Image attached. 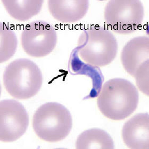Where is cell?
<instances>
[{
  "label": "cell",
  "instance_id": "cell-1",
  "mask_svg": "<svg viewBox=\"0 0 149 149\" xmlns=\"http://www.w3.org/2000/svg\"><path fill=\"white\" fill-rule=\"evenodd\" d=\"M139 94L130 81L115 78L105 82L97 99L100 112L113 120H124L136 110Z\"/></svg>",
  "mask_w": 149,
  "mask_h": 149
},
{
  "label": "cell",
  "instance_id": "cell-2",
  "mask_svg": "<svg viewBox=\"0 0 149 149\" xmlns=\"http://www.w3.org/2000/svg\"><path fill=\"white\" fill-rule=\"evenodd\" d=\"M116 38L108 29L92 26L82 31L78 41L80 59L88 65L102 67L111 63L118 52Z\"/></svg>",
  "mask_w": 149,
  "mask_h": 149
},
{
  "label": "cell",
  "instance_id": "cell-3",
  "mask_svg": "<svg viewBox=\"0 0 149 149\" xmlns=\"http://www.w3.org/2000/svg\"><path fill=\"white\" fill-rule=\"evenodd\" d=\"M43 78L38 66L26 58L16 59L4 69L3 84L8 93L15 99L26 100L37 94Z\"/></svg>",
  "mask_w": 149,
  "mask_h": 149
},
{
  "label": "cell",
  "instance_id": "cell-4",
  "mask_svg": "<svg viewBox=\"0 0 149 149\" xmlns=\"http://www.w3.org/2000/svg\"><path fill=\"white\" fill-rule=\"evenodd\" d=\"M35 133L41 140L55 143L64 140L72 127V115L59 103L47 102L35 112L32 121Z\"/></svg>",
  "mask_w": 149,
  "mask_h": 149
},
{
  "label": "cell",
  "instance_id": "cell-5",
  "mask_svg": "<svg viewBox=\"0 0 149 149\" xmlns=\"http://www.w3.org/2000/svg\"><path fill=\"white\" fill-rule=\"evenodd\" d=\"M144 17V6L139 0H111L104 9L106 24L119 34L135 33L142 25Z\"/></svg>",
  "mask_w": 149,
  "mask_h": 149
},
{
  "label": "cell",
  "instance_id": "cell-6",
  "mask_svg": "<svg viewBox=\"0 0 149 149\" xmlns=\"http://www.w3.org/2000/svg\"><path fill=\"white\" fill-rule=\"evenodd\" d=\"M21 45L29 56L42 58L55 49L58 36L55 28L43 20H35L26 25L20 36Z\"/></svg>",
  "mask_w": 149,
  "mask_h": 149
},
{
  "label": "cell",
  "instance_id": "cell-7",
  "mask_svg": "<svg viewBox=\"0 0 149 149\" xmlns=\"http://www.w3.org/2000/svg\"><path fill=\"white\" fill-rule=\"evenodd\" d=\"M29 125V116L25 107L18 101L2 100L0 102V141L15 142L25 134Z\"/></svg>",
  "mask_w": 149,
  "mask_h": 149
},
{
  "label": "cell",
  "instance_id": "cell-8",
  "mask_svg": "<svg viewBox=\"0 0 149 149\" xmlns=\"http://www.w3.org/2000/svg\"><path fill=\"white\" fill-rule=\"evenodd\" d=\"M121 136L129 149H149V113H138L126 121L122 128Z\"/></svg>",
  "mask_w": 149,
  "mask_h": 149
},
{
  "label": "cell",
  "instance_id": "cell-9",
  "mask_svg": "<svg viewBox=\"0 0 149 149\" xmlns=\"http://www.w3.org/2000/svg\"><path fill=\"white\" fill-rule=\"evenodd\" d=\"M148 36L134 37L125 45L121 53L122 65L128 74L134 77L140 65L149 60Z\"/></svg>",
  "mask_w": 149,
  "mask_h": 149
},
{
  "label": "cell",
  "instance_id": "cell-10",
  "mask_svg": "<svg viewBox=\"0 0 149 149\" xmlns=\"http://www.w3.org/2000/svg\"><path fill=\"white\" fill-rule=\"evenodd\" d=\"M47 6L50 14L62 23H74L86 15L90 3L87 0H49Z\"/></svg>",
  "mask_w": 149,
  "mask_h": 149
},
{
  "label": "cell",
  "instance_id": "cell-11",
  "mask_svg": "<svg viewBox=\"0 0 149 149\" xmlns=\"http://www.w3.org/2000/svg\"><path fill=\"white\" fill-rule=\"evenodd\" d=\"M3 6L12 18L20 22L27 21L42 9L43 0H2Z\"/></svg>",
  "mask_w": 149,
  "mask_h": 149
},
{
  "label": "cell",
  "instance_id": "cell-12",
  "mask_svg": "<svg viewBox=\"0 0 149 149\" xmlns=\"http://www.w3.org/2000/svg\"><path fill=\"white\" fill-rule=\"evenodd\" d=\"M75 146L77 149H113L115 144L105 130L94 128L82 132L78 136Z\"/></svg>",
  "mask_w": 149,
  "mask_h": 149
},
{
  "label": "cell",
  "instance_id": "cell-13",
  "mask_svg": "<svg viewBox=\"0 0 149 149\" xmlns=\"http://www.w3.org/2000/svg\"><path fill=\"white\" fill-rule=\"evenodd\" d=\"M18 39L16 33L4 22L0 24V62L9 60L16 53Z\"/></svg>",
  "mask_w": 149,
  "mask_h": 149
},
{
  "label": "cell",
  "instance_id": "cell-14",
  "mask_svg": "<svg viewBox=\"0 0 149 149\" xmlns=\"http://www.w3.org/2000/svg\"><path fill=\"white\" fill-rule=\"evenodd\" d=\"M149 60L144 62L137 69L134 77L135 78L137 86L140 91L149 96Z\"/></svg>",
  "mask_w": 149,
  "mask_h": 149
}]
</instances>
